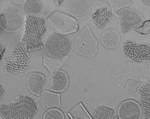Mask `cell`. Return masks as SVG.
<instances>
[{"mask_svg":"<svg viewBox=\"0 0 150 119\" xmlns=\"http://www.w3.org/2000/svg\"><path fill=\"white\" fill-rule=\"evenodd\" d=\"M25 28L24 34L21 39V44L29 52L40 50L44 47L42 37L46 30V24L44 18L39 16H29L25 18Z\"/></svg>","mask_w":150,"mask_h":119,"instance_id":"6da1fadb","label":"cell"},{"mask_svg":"<svg viewBox=\"0 0 150 119\" xmlns=\"http://www.w3.org/2000/svg\"><path fill=\"white\" fill-rule=\"evenodd\" d=\"M37 106L29 96H19L8 105L0 106V119H31L34 117Z\"/></svg>","mask_w":150,"mask_h":119,"instance_id":"7a4b0ae2","label":"cell"},{"mask_svg":"<svg viewBox=\"0 0 150 119\" xmlns=\"http://www.w3.org/2000/svg\"><path fill=\"white\" fill-rule=\"evenodd\" d=\"M71 50V40L60 33H52L47 38L43 51L45 56L52 59H62Z\"/></svg>","mask_w":150,"mask_h":119,"instance_id":"3957f363","label":"cell"},{"mask_svg":"<svg viewBox=\"0 0 150 119\" xmlns=\"http://www.w3.org/2000/svg\"><path fill=\"white\" fill-rule=\"evenodd\" d=\"M30 63L29 51L21 44H17L6 56L3 62V70L6 73H20L27 69Z\"/></svg>","mask_w":150,"mask_h":119,"instance_id":"277c9868","label":"cell"},{"mask_svg":"<svg viewBox=\"0 0 150 119\" xmlns=\"http://www.w3.org/2000/svg\"><path fill=\"white\" fill-rule=\"evenodd\" d=\"M123 53L133 62H143L150 59V45L126 41L123 44Z\"/></svg>","mask_w":150,"mask_h":119,"instance_id":"5b68a950","label":"cell"},{"mask_svg":"<svg viewBox=\"0 0 150 119\" xmlns=\"http://www.w3.org/2000/svg\"><path fill=\"white\" fill-rule=\"evenodd\" d=\"M117 15L121 21L123 32H129L130 30L137 28L142 23V16L131 7H122L117 10Z\"/></svg>","mask_w":150,"mask_h":119,"instance_id":"8992f818","label":"cell"},{"mask_svg":"<svg viewBox=\"0 0 150 119\" xmlns=\"http://www.w3.org/2000/svg\"><path fill=\"white\" fill-rule=\"evenodd\" d=\"M23 19L19 12L15 9H6L1 13V28L8 32L17 31L22 26Z\"/></svg>","mask_w":150,"mask_h":119,"instance_id":"52a82bcc","label":"cell"},{"mask_svg":"<svg viewBox=\"0 0 150 119\" xmlns=\"http://www.w3.org/2000/svg\"><path fill=\"white\" fill-rule=\"evenodd\" d=\"M141 117V107L136 101L125 100L118 107L119 119H138Z\"/></svg>","mask_w":150,"mask_h":119,"instance_id":"ba28073f","label":"cell"},{"mask_svg":"<svg viewBox=\"0 0 150 119\" xmlns=\"http://www.w3.org/2000/svg\"><path fill=\"white\" fill-rule=\"evenodd\" d=\"M138 94L144 119H150V83L139 86Z\"/></svg>","mask_w":150,"mask_h":119,"instance_id":"9c48e42d","label":"cell"},{"mask_svg":"<svg viewBox=\"0 0 150 119\" xmlns=\"http://www.w3.org/2000/svg\"><path fill=\"white\" fill-rule=\"evenodd\" d=\"M92 20L98 29H103L112 20L113 13L107 8H98L93 12Z\"/></svg>","mask_w":150,"mask_h":119,"instance_id":"30bf717a","label":"cell"},{"mask_svg":"<svg viewBox=\"0 0 150 119\" xmlns=\"http://www.w3.org/2000/svg\"><path fill=\"white\" fill-rule=\"evenodd\" d=\"M45 77L43 74L38 73V72H32L28 75L27 78V85L29 90L35 95H40L42 92L43 85H44Z\"/></svg>","mask_w":150,"mask_h":119,"instance_id":"8fae6325","label":"cell"},{"mask_svg":"<svg viewBox=\"0 0 150 119\" xmlns=\"http://www.w3.org/2000/svg\"><path fill=\"white\" fill-rule=\"evenodd\" d=\"M68 85V75L64 71H56L51 78L49 88L54 92H61L65 90Z\"/></svg>","mask_w":150,"mask_h":119,"instance_id":"7c38bea8","label":"cell"},{"mask_svg":"<svg viewBox=\"0 0 150 119\" xmlns=\"http://www.w3.org/2000/svg\"><path fill=\"white\" fill-rule=\"evenodd\" d=\"M43 10L41 0H26L24 3V12L29 16H38Z\"/></svg>","mask_w":150,"mask_h":119,"instance_id":"4fadbf2b","label":"cell"},{"mask_svg":"<svg viewBox=\"0 0 150 119\" xmlns=\"http://www.w3.org/2000/svg\"><path fill=\"white\" fill-rule=\"evenodd\" d=\"M114 110L105 106H98L94 110L93 117L95 119H112L114 118Z\"/></svg>","mask_w":150,"mask_h":119,"instance_id":"5bb4252c","label":"cell"},{"mask_svg":"<svg viewBox=\"0 0 150 119\" xmlns=\"http://www.w3.org/2000/svg\"><path fill=\"white\" fill-rule=\"evenodd\" d=\"M55 100H59V95L54 93H51V92H44L43 93V97H42V101L44 103V105L46 106H52L54 107L55 106L59 105V102H55Z\"/></svg>","mask_w":150,"mask_h":119,"instance_id":"9a60e30c","label":"cell"},{"mask_svg":"<svg viewBox=\"0 0 150 119\" xmlns=\"http://www.w3.org/2000/svg\"><path fill=\"white\" fill-rule=\"evenodd\" d=\"M44 119H63L64 114L61 110L54 107L49 108L43 115Z\"/></svg>","mask_w":150,"mask_h":119,"instance_id":"2e32d148","label":"cell"},{"mask_svg":"<svg viewBox=\"0 0 150 119\" xmlns=\"http://www.w3.org/2000/svg\"><path fill=\"white\" fill-rule=\"evenodd\" d=\"M136 31L140 34H148L150 33V20L146 21L144 24H142L140 27L136 28Z\"/></svg>","mask_w":150,"mask_h":119,"instance_id":"e0dca14e","label":"cell"},{"mask_svg":"<svg viewBox=\"0 0 150 119\" xmlns=\"http://www.w3.org/2000/svg\"><path fill=\"white\" fill-rule=\"evenodd\" d=\"M5 45L4 44H1V58L4 56V51H5Z\"/></svg>","mask_w":150,"mask_h":119,"instance_id":"ac0fdd59","label":"cell"},{"mask_svg":"<svg viewBox=\"0 0 150 119\" xmlns=\"http://www.w3.org/2000/svg\"><path fill=\"white\" fill-rule=\"evenodd\" d=\"M141 2L145 6H150V0H141Z\"/></svg>","mask_w":150,"mask_h":119,"instance_id":"d6986e66","label":"cell"},{"mask_svg":"<svg viewBox=\"0 0 150 119\" xmlns=\"http://www.w3.org/2000/svg\"><path fill=\"white\" fill-rule=\"evenodd\" d=\"M56 2H57L58 5H61V4L64 2V0H56Z\"/></svg>","mask_w":150,"mask_h":119,"instance_id":"ffe728a7","label":"cell"}]
</instances>
